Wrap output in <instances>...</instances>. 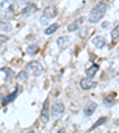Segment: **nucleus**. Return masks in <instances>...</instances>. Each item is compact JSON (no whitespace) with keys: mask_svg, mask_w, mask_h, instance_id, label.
<instances>
[{"mask_svg":"<svg viewBox=\"0 0 119 133\" xmlns=\"http://www.w3.org/2000/svg\"><path fill=\"white\" fill-rule=\"evenodd\" d=\"M95 86H97V83L89 77H85L80 81V87H81V89H83V90H89V89L94 88Z\"/></svg>","mask_w":119,"mask_h":133,"instance_id":"1a4fd4ad","label":"nucleus"},{"mask_svg":"<svg viewBox=\"0 0 119 133\" xmlns=\"http://www.w3.org/2000/svg\"><path fill=\"white\" fill-rule=\"evenodd\" d=\"M50 119V109H49V97H47L43 103V107H42V112H41V122L43 125L48 124Z\"/></svg>","mask_w":119,"mask_h":133,"instance_id":"39448f33","label":"nucleus"},{"mask_svg":"<svg viewBox=\"0 0 119 133\" xmlns=\"http://www.w3.org/2000/svg\"><path fill=\"white\" fill-rule=\"evenodd\" d=\"M17 3L16 0H3L0 3V19L11 20L16 14Z\"/></svg>","mask_w":119,"mask_h":133,"instance_id":"f257e3e1","label":"nucleus"},{"mask_svg":"<svg viewBox=\"0 0 119 133\" xmlns=\"http://www.w3.org/2000/svg\"><path fill=\"white\" fill-rule=\"evenodd\" d=\"M57 13H58V11L55 6H47V7L44 8V11H43V16H45L47 18H49V19L55 18V17L57 16Z\"/></svg>","mask_w":119,"mask_h":133,"instance_id":"9d476101","label":"nucleus"},{"mask_svg":"<svg viewBox=\"0 0 119 133\" xmlns=\"http://www.w3.org/2000/svg\"><path fill=\"white\" fill-rule=\"evenodd\" d=\"M0 70H1V71H4V72H6V77H5L6 81H8L11 77H13L14 72H13V70H12L11 68H8V66H5V68H1Z\"/></svg>","mask_w":119,"mask_h":133,"instance_id":"a211bd4d","label":"nucleus"},{"mask_svg":"<svg viewBox=\"0 0 119 133\" xmlns=\"http://www.w3.org/2000/svg\"><path fill=\"white\" fill-rule=\"evenodd\" d=\"M98 70H99V65H97V64H93V65H91L88 68V69H86V75L87 77L89 78H93L95 76V74L98 72Z\"/></svg>","mask_w":119,"mask_h":133,"instance_id":"4468645a","label":"nucleus"},{"mask_svg":"<svg viewBox=\"0 0 119 133\" xmlns=\"http://www.w3.org/2000/svg\"><path fill=\"white\" fill-rule=\"evenodd\" d=\"M37 51H38V46L37 45H30V46H28V52L29 54H36Z\"/></svg>","mask_w":119,"mask_h":133,"instance_id":"4be33fe9","label":"nucleus"},{"mask_svg":"<svg viewBox=\"0 0 119 133\" xmlns=\"http://www.w3.org/2000/svg\"><path fill=\"white\" fill-rule=\"evenodd\" d=\"M83 22H85V17H80V18H78V19L74 20L73 23H70V24L68 25V28H67L68 32H75V31H78L79 29L81 28V25L83 24Z\"/></svg>","mask_w":119,"mask_h":133,"instance_id":"0eeeda50","label":"nucleus"},{"mask_svg":"<svg viewBox=\"0 0 119 133\" xmlns=\"http://www.w3.org/2000/svg\"><path fill=\"white\" fill-rule=\"evenodd\" d=\"M26 71H28V74L32 75V76H39L43 72V66L38 61H32L28 64Z\"/></svg>","mask_w":119,"mask_h":133,"instance_id":"7ed1b4c3","label":"nucleus"},{"mask_svg":"<svg viewBox=\"0 0 119 133\" xmlns=\"http://www.w3.org/2000/svg\"><path fill=\"white\" fill-rule=\"evenodd\" d=\"M18 90H19V87L17 86L16 89H14V91H12L10 95H7L6 97H4L3 99V105H8L10 102H12V101L17 97V95H18Z\"/></svg>","mask_w":119,"mask_h":133,"instance_id":"ddd939ff","label":"nucleus"},{"mask_svg":"<svg viewBox=\"0 0 119 133\" xmlns=\"http://www.w3.org/2000/svg\"><path fill=\"white\" fill-rule=\"evenodd\" d=\"M0 31L3 32H11L12 31V25L8 20H1L0 22Z\"/></svg>","mask_w":119,"mask_h":133,"instance_id":"2eb2a0df","label":"nucleus"},{"mask_svg":"<svg viewBox=\"0 0 119 133\" xmlns=\"http://www.w3.org/2000/svg\"><path fill=\"white\" fill-rule=\"evenodd\" d=\"M49 18H47L45 16H42L41 18H39V23H41L42 25H48V23H49Z\"/></svg>","mask_w":119,"mask_h":133,"instance_id":"5701e85b","label":"nucleus"},{"mask_svg":"<svg viewBox=\"0 0 119 133\" xmlns=\"http://www.w3.org/2000/svg\"><path fill=\"white\" fill-rule=\"evenodd\" d=\"M28 77H29V75H28V71H26V70H22V71L16 76L18 82H25V81L28 80Z\"/></svg>","mask_w":119,"mask_h":133,"instance_id":"f3484780","label":"nucleus"},{"mask_svg":"<svg viewBox=\"0 0 119 133\" xmlns=\"http://www.w3.org/2000/svg\"><path fill=\"white\" fill-rule=\"evenodd\" d=\"M58 28H60V25L57 24V23H54V24H51V25H49L48 28H45V30H44V33L45 35H53V33H55L56 31L58 30Z\"/></svg>","mask_w":119,"mask_h":133,"instance_id":"dca6fc26","label":"nucleus"},{"mask_svg":"<svg viewBox=\"0 0 119 133\" xmlns=\"http://www.w3.org/2000/svg\"><path fill=\"white\" fill-rule=\"evenodd\" d=\"M36 12H37V6L35 5V4H29V5H26L22 10L20 16L22 17H30V16H32L33 13H36Z\"/></svg>","mask_w":119,"mask_h":133,"instance_id":"6e6552de","label":"nucleus"},{"mask_svg":"<svg viewBox=\"0 0 119 133\" xmlns=\"http://www.w3.org/2000/svg\"><path fill=\"white\" fill-rule=\"evenodd\" d=\"M20 1V4H23V5H24V4H28L29 3V0H19Z\"/></svg>","mask_w":119,"mask_h":133,"instance_id":"393cba45","label":"nucleus"},{"mask_svg":"<svg viewBox=\"0 0 119 133\" xmlns=\"http://www.w3.org/2000/svg\"><path fill=\"white\" fill-rule=\"evenodd\" d=\"M98 105L95 102H88L86 106H85V108H83V114H85V116H91L92 114L95 112V109H97Z\"/></svg>","mask_w":119,"mask_h":133,"instance_id":"f8f14e48","label":"nucleus"},{"mask_svg":"<svg viewBox=\"0 0 119 133\" xmlns=\"http://www.w3.org/2000/svg\"><path fill=\"white\" fill-rule=\"evenodd\" d=\"M111 37H112V39H117V38L119 37V24L117 25V26L113 29V30H112Z\"/></svg>","mask_w":119,"mask_h":133,"instance_id":"aec40b11","label":"nucleus"},{"mask_svg":"<svg viewBox=\"0 0 119 133\" xmlns=\"http://www.w3.org/2000/svg\"><path fill=\"white\" fill-rule=\"evenodd\" d=\"M64 113V105L61 101H56L53 105L51 109H50V116H53V119H57L62 114Z\"/></svg>","mask_w":119,"mask_h":133,"instance_id":"20e7f679","label":"nucleus"},{"mask_svg":"<svg viewBox=\"0 0 119 133\" xmlns=\"http://www.w3.org/2000/svg\"><path fill=\"white\" fill-rule=\"evenodd\" d=\"M6 41H7V37L5 35H0V44H4Z\"/></svg>","mask_w":119,"mask_h":133,"instance_id":"b1692460","label":"nucleus"},{"mask_svg":"<svg viewBox=\"0 0 119 133\" xmlns=\"http://www.w3.org/2000/svg\"><path fill=\"white\" fill-rule=\"evenodd\" d=\"M57 46L58 49L61 50V51H63V50L68 49V48L70 46V44H72V41H70V38L68 36H61L60 38L57 39Z\"/></svg>","mask_w":119,"mask_h":133,"instance_id":"423d86ee","label":"nucleus"},{"mask_svg":"<svg viewBox=\"0 0 119 133\" xmlns=\"http://www.w3.org/2000/svg\"><path fill=\"white\" fill-rule=\"evenodd\" d=\"M107 121V119H106L105 116H103V118H100V119H98L97 121H95V124L92 126L91 128H89V131H93V130H95L97 127H99L100 125H103V124H105V122Z\"/></svg>","mask_w":119,"mask_h":133,"instance_id":"6ab92c4d","label":"nucleus"},{"mask_svg":"<svg viewBox=\"0 0 119 133\" xmlns=\"http://www.w3.org/2000/svg\"><path fill=\"white\" fill-rule=\"evenodd\" d=\"M104 102H105L107 106H112V105H114V96L110 97V95H108V96H106L105 99H104Z\"/></svg>","mask_w":119,"mask_h":133,"instance_id":"412c9836","label":"nucleus"},{"mask_svg":"<svg viewBox=\"0 0 119 133\" xmlns=\"http://www.w3.org/2000/svg\"><path fill=\"white\" fill-rule=\"evenodd\" d=\"M92 44L94 45L98 49H103L106 45V39L104 36H95L94 38L92 39Z\"/></svg>","mask_w":119,"mask_h":133,"instance_id":"9b49d317","label":"nucleus"},{"mask_svg":"<svg viewBox=\"0 0 119 133\" xmlns=\"http://www.w3.org/2000/svg\"><path fill=\"white\" fill-rule=\"evenodd\" d=\"M106 11H107V3L106 1L98 3L89 12L88 22L91 24H97L98 22H100L104 18V16L106 14Z\"/></svg>","mask_w":119,"mask_h":133,"instance_id":"f03ea898","label":"nucleus"},{"mask_svg":"<svg viewBox=\"0 0 119 133\" xmlns=\"http://www.w3.org/2000/svg\"><path fill=\"white\" fill-rule=\"evenodd\" d=\"M108 24H110V23H107V22H106V23H104V24H103V28H104V29H106V26H107Z\"/></svg>","mask_w":119,"mask_h":133,"instance_id":"a878e982","label":"nucleus"}]
</instances>
